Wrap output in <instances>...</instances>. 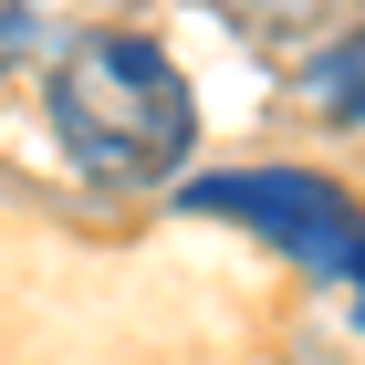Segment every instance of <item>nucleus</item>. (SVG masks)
Returning <instances> with one entry per match:
<instances>
[{"instance_id":"obj_1","label":"nucleus","mask_w":365,"mask_h":365,"mask_svg":"<svg viewBox=\"0 0 365 365\" xmlns=\"http://www.w3.org/2000/svg\"><path fill=\"white\" fill-rule=\"evenodd\" d=\"M53 136L105 188H157V178H178V157L198 136L188 73L157 42H136V31H94L53 73Z\"/></svg>"},{"instance_id":"obj_2","label":"nucleus","mask_w":365,"mask_h":365,"mask_svg":"<svg viewBox=\"0 0 365 365\" xmlns=\"http://www.w3.org/2000/svg\"><path fill=\"white\" fill-rule=\"evenodd\" d=\"M198 220H251L272 251H292L303 272H355L365 251V220L334 178H303V168H230V178H198L188 188Z\"/></svg>"},{"instance_id":"obj_3","label":"nucleus","mask_w":365,"mask_h":365,"mask_svg":"<svg viewBox=\"0 0 365 365\" xmlns=\"http://www.w3.org/2000/svg\"><path fill=\"white\" fill-rule=\"evenodd\" d=\"M303 94L334 115V125H365V31H344V42H324V53H313Z\"/></svg>"},{"instance_id":"obj_4","label":"nucleus","mask_w":365,"mask_h":365,"mask_svg":"<svg viewBox=\"0 0 365 365\" xmlns=\"http://www.w3.org/2000/svg\"><path fill=\"white\" fill-rule=\"evenodd\" d=\"M31 42V0H0V73H11V53Z\"/></svg>"},{"instance_id":"obj_5","label":"nucleus","mask_w":365,"mask_h":365,"mask_svg":"<svg viewBox=\"0 0 365 365\" xmlns=\"http://www.w3.org/2000/svg\"><path fill=\"white\" fill-rule=\"evenodd\" d=\"M355 292H365V251H355Z\"/></svg>"}]
</instances>
